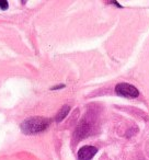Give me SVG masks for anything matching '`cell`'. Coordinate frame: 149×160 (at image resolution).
<instances>
[{
	"mask_svg": "<svg viewBox=\"0 0 149 160\" xmlns=\"http://www.w3.org/2000/svg\"><path fill=\"white\" fill-rule=\"evenodd\" d=\"M111 3H113V5H115L116 7H118V8H122V6L120 5V3H117L116 1H113V2H111Z\"/></svg>",
	"mask_w": 149,
	"mask_h": 160,
	"instance_id": "52a82bcc",
	"label": "cell"
},
{
	"mask_svg": "<svg viewBox=\"0 0 149 160\" xmlns=\"http://www.w3.org/2000/svg\"><path fill=\"white\" fill-rule=\"evenodd\" d=\"M51 125V120L41 116L29 118L21 123V131L25 135H34L46 131Z\"/></svg>",
	"mask_w": 149,
	"mask_h": 160,
	"instance_id": "6da1fadb",
	"label": "cell"
},
{
	"mask_svg": "<svg viewBox=\"0 0 149 160\" xmlns=\"http://www.w3.org/2000/svg\"><path fill=\"white\" fill-rule=\"evenodd\" d=\"M115 93L120 97L128 99H135L139 96V91H138L137 88L127 82H121L118 85H116Z\"/></svg>",
	"mask_w": 149,
	"mask_h": 160,
	"instance_id": "7a4b0ae2",
	"label": "cell"
},
{
	"mask_svg": "<svg viewBox=\"0 0 149 160\" xmlns=\"http://www.w3.org/2000/svg\"><path fill=\"white\" fill-rule=\"evenodd\" d=\"M69 112H70V107H69V105H67V104L66 105H62V108L59 110V111H58L57 115H56L55 121L57 123H60L65 118H66L67 115H68Z\"/></svg>",
	"mask_w": 149,
	"mask_h": 160,
	"instance_id": "277c9868",
	"label": "cell"
},
{
	"mask_svg": "<svg viewBox=\"0 0 149 160\" xmlns=\"http://www.w3.org/2000/svg\"><path fill=\"white\" fill-rule=\"evenodd\" d=\"M9 8V3L6 0H0V9L1 10H7Z\"/></svg>",
	"mask_w": 149,
	"mask_h": 160,
	"instance_id": "5b68a950",
	"label": "cell"
},
{
	"mask_svg": "<svg viewBox=\"0 0 149 160\" xmlns=\"http://www.w3.org/2000/svg\"><path fill=\"white\" fill-rule=\"evenodd\" d=\"M65 88V85H59V86H55V87L51 88V90H57V89H62Z\"/></svg>",
	"mask_w": 149,
	"mask_h": 160,
	"instance_id": "8992f818",
	"label": "cell"
},
{
	"mask_svg": "<svg viewBox=\"0 0 149 160\" xmlns=\"http://www.w3.org/2000/svg\"><path fill=\"white\" fill-rule=\"evenodd\" d=\"M98 148L94 146H83L78 150V160H92L97 155Z\"/></svg>",
	"mask_w": 149,
	"mask_h": 160,
	"instance_id": "3957f363",
	"label": "cell"
}]
</instances>
